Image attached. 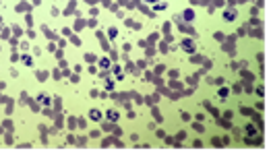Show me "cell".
<instances>
[{
	"instance_id": "obj_2",
	"label": "cell",
	"mask_w": 271,
	"mask_h": 155,
	"mask_svg": "<svg viewBox=\"0 0 271 155\" xmlns=\"http://www.w3.org/2000/svg\"><path fill=\"white\" fill-rule=\"evenodd\" d=\"M91 118H93V120H99V118H101V114L97 112V110H91Z\"/></svg>"
},
{
	"instance_id": "obj_1",
	"label": "cell",
	"mask_w": 271,
	"mask_h": 155,
	"mask_svg": "<svg viewBox=\"0 0 271 155\" xmlns=\"http://www.w3.org/2000/svg\"><path fill=\"white\" fill-rule=\"evenodd\" d=\"M234 19H236V13H234V10H232V13L228 10V13H226V21H234Z\"/></svg>"
}]
</instances>
